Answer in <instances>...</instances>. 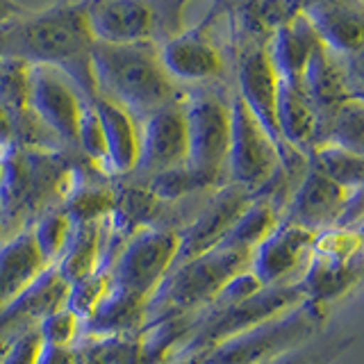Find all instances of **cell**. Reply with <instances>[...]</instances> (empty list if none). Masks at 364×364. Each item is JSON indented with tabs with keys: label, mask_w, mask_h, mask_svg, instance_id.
Returning <instances> with one entry per match:
<instances>
[{
	"label": "cell",
	"mask_w": 364,
	"mask_h": 364,
	"mask_svg": "<svg viewBox=\"0 0 364 364\" xmlns=\"http://www.w3.org/2000/svg\"><path fill=\"white\" fill-rule=\"evenodd\" d=\"M94 34L87 21V0L77 5L62 3L39 14L9 18L3 23L0 57H14L30 66H48L73 82L87 102L98 98L91 46Z\"/></svg>",
	"instance_id": "1"
},
{
	"label": "cell",
	"mask_w": 364,
	"mask_h": 364,
	"mask_svg": "<svg viewBox=\"0 0 364 364\" xmlns=\"http://www.w3.org/2000/svg\"><path fill=\"white\" fill-rule=\"evenodd\" d=\"M89 162H75L64 148H3L0 216L5 232L18 223L32 225L43 212L62 208L89 173Z\"/></svg>",
	"instance_id": "2"
},
{
	"label": "cell",
	"mask_w": 364,
	"mask_h": 364,
	"mask_svg": "<svg viewBox=\"0 0 364 364\" xmlns=\"http://www.w3.org/2000/svg\"><path fill=\"white\" fill-rule=\"evenodd\" d=\"M91 68L98 96L109 98L130 114L157 112L168 102L180 100L173 80L159 62V50L151 41L91 46Z\"/></svg>",
	"instance_id": "3"
},
{
	"label": "cell",
	"mask_w": 364,
	"mask_h": 364,
	"mask_svg": "<svg viewBox=\"0 0 364 364\" xmlns=\"http://www.w3.org/2000/svg\"><path fill=\"white\" fill-rule=\"evenodd\" d=\"M250 250L232 244H216L205 253L171 269L148 301L146 323L164 316H189L208 307L237 273L250 264ZM144 323V326H146Z\"/></svg>",
	"instance_id": "4"
},
{
	"label": "cell",
	"mask_w": 364,
	"mask_h": 364,
	"mask_svg": "<svg viewBox=\"0 0 364 364\" xmlns=\"http://www.w3.org/2000/svg\"><path fill=\"white\" fill-rule=\"evenodd\" d=\"M328 307L303 301L269 321L223 339L200 353V364H267L321 335Z\"/></svg>",
	"instance_id": "5"
},
{
	"label": "cell",
	"mask_w": 364,
	"mask_h": 364,
	"mask_svg": "<svg viewBox=\"0 0 364 364\" xmlns=\"http://www.w3.org/2000/svg\"><path fill=\"white\" fill-rule=\"evenodd\" d=\"M305 301L301 282H280L246 296L223 310H200L191 314V328L178 355H200L223 339L255 328Z\"/></svg>",
	"instance_id": "6"
},
{
	"label": "cell",
	"mask_w": 364,
	"mask_h": 364,
	"mask_svg": "<svg viewBox=\"0 0 364 364\" xmlns=\"http://www.w3.org/2000/svg\"><path fill=\"white\" fill-rule=\"evenodd\" d=\"M187 121V168L203 189L223 185V171L230 148V105L216 96H196L185 105Z\"/></svg>",
	"instance_id": "7"
},
{
	"label": "cell",
	"mask_w": 364,
	"mask_h": 364,
	"mask_svg": "<svg viewBox=\"0 0 364 364\" xmlns=\"http://www.w3.org/2000/svg\"><path fill=\"white\" fill-rule=\"evenodd\" d=\"M237 96L244 100V105L250 109L255 121L267 132L271 144L276 146V153L280 159V166L284 176L294 178L296 173H305L307 157L294 151L282 141L278 121H276V91H278V75L273 71L271 60L267 55V46H250L242 55L237 68Z\"/></svg>",
	"instance_id": "8"
},
{
	"label": "cell",
	"mask_w": 364,
	"mask_h": 364,
	"mask_svg": "<svg viewBox=\"0 0 364 364\" xmlns=\"http://www.w3.org/2000/svg\"><path fill=\"white\" fill-rule=\"evenodd\" d=\"M178 255V232L173 228H148L121 246L109 264L112 284L151 301Z\"/></svg>",
	"instance_id": "9"
},
{
	"label": "cell",
	"mask_w": 364,
	"mask_h": 364,
	"mask_svg": "<svg viewBox=\"0 0 364 364\" xmlns=\"http://www.w3.org/2000/svg\"><path fill=\"white\" fill-rule=\"evenodd\" d=\"M225 171L228 182L253 193H259L282 171L276 146L237 94L230 102V148Z\"/></svg>",
	"instance_id": "10"
},
{
	"label": "cell",
	"mask_w": 364,
	"mask_h": 364,
	"mask_svg": "<svg viewBox=\"0 0 364 364\" xmlns=\"http://www.w3.org/2000/svg\"><path fill=\"white\" fill-rule=\"evenodd\" d=\"M87 100L73 82L48 66H30L28 107L64 148H75L77 123Z\"/></svg>",
	"instance_id": "11"
},
{
	"label": "cell",
	"mask_w": 364,
	"mask_h": 364,
	"mask_svg": "<svg viewBox=\"0 0 364 364\" xmlns=\"http://www.w3.org/2000/svg\"><path fill=\"white\" fill-rule=\"evenodd\" d=\"M255 198L253 191L235 185V182H223L221 187L212 191V196L205 200V205L198 210L196 219L189 221L178 232V255L173 267L180 262L191 259L205 250L214 248L223 242V237L230 232V228L237 223L242 212ZM171 267V269H173Z\"/></svg>",
	"instance_id": "12"
},
{
	"label": "cell",
	"mask_w": 364,
	"mask_h": 364,
	"mask_svg": "<svg viewBox=\"0 0 364 364\" xmlns=\"http://www.w3.org/2000/svg\"><path fill=\"white\" fill-rule=\"evenodd\" d=\"M187 162V121L185 105L180 100L168 102L148 114L139 132V164L134 173L144 180L166 168Z\"/></svg>",
	"instance_id": "13"
},
{
	"label": "cell",
	"mask_w": 364,
	"mask_h": 364,
	"mask_svg": "<svg viewBox=\"0 0 364 364\" xmlns=\"http://www.w3.org/2000/svg\"><path fill=\"white\" fill-rule=\"evenodd\" d=\"M314 232L303 225L280 221L253 255H250V273L259 280L262 287L287 282V278L305 259H310Z\"/></svg>",
	"instance_id": "14"
},
{
	"label": "cell",
	"mask_w": 364,
	"mask_h": 364,
	"mask_svg": "<svg viewBox=\"0 0 364 364\" xmlns=\"http://www.w3.org/2000/svg\"><path fill=\"white\" fill-rule=\"evenodd\" d=\"M350 193L353 191L335 185L333 180L318 173L316 168L307 166L301 182L291 193V198L284 205L282 221L303 225L312 232L323 230V228L337 223Z\"/></svg>",
	"instance_id": "15"
},
{
	"label": "cell",
	"mask_w": 364,
	"mask_h": 364,
	"mask_svg": "<svg viewBox=\"0 0 364 364\" xmlns=\"http://www.w3.org/2000/svg\"><path fill=\"white\" fill-rule=\"evenodd\" d=\"M296 11L328 50L346 57L362 53V0H299Z\"/></svg>",
	"instance_id": "16"
},
{
	"label": "cell",
	"mask_w": 364,
	"mask_h": 364,
	"mask_svg": "<svg viewBox=\"0 0 364 364\" xmlns=\"http://www.w3.org/2000/svg\"><path fill=\"white\" fill-rule=\"evenodd\" d=\"M68 284L62 280L55 267H48L18 299L0 310V346L11 344L21 333L37 328L39 321L62 307L66 301Z\"/></svg>",
	"instance_id": "17"
},
{
	"label": "cell",
	"mask_w": 364,
	"mask_h": 364,
	"mask_svg": "<svg viewBox=\"0 0 364 364\" xmlns=\"http://www.w3.org/2000/svg\"><path fill=\"white\" fill-rule=\"evenodd\" d=\"M87 21L94 39L102 43L148 41L155 26L148 0H87Z\"/></svg>",
	"instance_id": "18"
},
{
	"label": "cell",
	"mask_w": 364,
	"mask_h": 364,
	"mask_svg": "<svg viewBox=\"0 0 364 364\" xmlns=\"http://www.w3.org/2000/svg\"><path fill=\"white\" fill-rule=\"evenodd\" d=\"M159 62L168 77L185 80V82H208L223 71L221 53L203 28L168 39L159 50Z\"/></svg>",
	"instance_id": "19"
},
{
	"label": "cell",
	"mask_w": 364,
	"mask_h": 364,
	"mask_svg": "<svg viewBox=\"0 0 364 364\" xmlns=\"http://www.w3.org/2000/svg\"><path fill=\"white\" fill-rule=\"evenodd\" d=\"M91 105L98 114L102 134H105L109 173L132 176L139 164V128L132 114L102 96H98Z\"/></svg>",
	"instance_id": "20"
},
{
	"label": "cell",
	"mask_w": 364,
	"mask_h": 364,
	"mask_svg": "<svg viewBox=\"0 0 364 364\" xmlns=\"http://www.w3.org/2000/svg\"><path fill=\"white\" fill-rule=\"evenodd\" d=\"M316 43V34L305 21L303 14L296 11L294 16L282 21L280 26L273 30L271 48H267V55L271 60V66L276 75L296 89H301L303 71L307 64L312 48ZM303 91V89H301Z\"/></svg>",
	"instance_id": "21"
},
{
	"label": "cell",
	"mask_w": 364,
	"mask_h": 364,
	"mask_svg": "<svg viewBox=\"0 0 364 364\" xmlns=\"http://www.w3.org/2000/svg\"><path fill=\"white\" fill-rule=\"evenodd\" d=\"M48 264L41 259L30 228L0 244V310L26 291Z\"/></svg>",
	"instance_id": "22"
},
{
	"label": "cell",
	"mask_w": 364,
	"mask_h": 364,
	"mask_svg": "<svg viewBox=\"0 0 364 364\" xmlns=\"http://www.w3.org/2000/svg\"><path fill=\"white\" fill-rule=\"evenodd\" d=\"M148 301L132 291L112 284L105 299L100 301L91 316L82 321L87 337H125L139 335L146 323Z\"/></svg>",
	"instance_id": "23"
},
{
	"label": "cell",
	"mask_w": 364,
	"mask_h": 364,
	"mask_svg": "<svg viewBox=\"0 0 364 364\" xmlns=\"http://www.w3.org/2000/svg\"><path fill=\"white\" fill-rule=\"evenodd\" d=\"M276 121L282 141L307 157L316 136V112L301 89L278 77L276 91Z\"/></svg>",
	"instance_id": "24"
},
{
	"label": "cell",
	"mask_w": 364,
	"mask_h": 364,
	"mask_svg": "<svg viewBox=\"0 0 364 364\" xmlns=\"http://www.w3.org/2000/svg\"><path fill=\"white\" fill-rule=\"evenodd\" d=\"M362 278V257L350 262H333L310 255V267H307L305 276L299 280L305 301H312L318 305L333 303L341 296H346L358 287Z\"/></svg>",
	"instance_id": "25"
},
{
	"label": "cell",
	"mask_w": 364,
	"mask_h": 364,
	"mask_svg": "<svg viewBox=\"0 0 364 364\" xmlns=\"http://www.w3.org/2000/svg\"><path fill=\"white\" fill-rule=\"evenodd\" d=\"M105 223L107 221L85 223L73 228L66 250L57 259V264H53L66 284L82 280L102 267V255H105V250H102V244H105Z\"/></svg>",
	"instance_id": "26"
},
{
	"label": "cell",
	"mask_w": 364,
	"mask_h": 364,
	"mask_svg": "<svg viewBox=\"0 0 364 364\" xmlns=\"http://www.w3.org/2000/svg\"><path fill=\"white\" fill-rule=\"evenodd\" d=\"M362 134H364V105L362 96H353L341 102L326 117L316 119V144H335L348 148L353 153H362Z\"/></svg>",
	"instance_id": "27"
},
{
	"label": "cell",
	"mask_w": 364,
	"mask_h": 364,
	"mask_svg": "<svg viewBox=\"0 0 364 364\" xmlns=\"http://www.w3.org/2000/svg\"><path fill=\"white\" fill-rule=\"evenodd\" d=\"M307 166L316 168L335 185L348 191L362 189L364 180V157L362 153H353L348 148L335 144H316L307 153Z\"/></svg>",
	"instance_id": "28"
},
{
	"label": "cell",
	"mask_w": 364,
	"mask_h": 364,
	"mask_svg": "<svg viewBox=\"0 0 364 364\" xmlns=\"http://www.w3.org/2000/svg\"><path fill=\"white\" fill-rule=\"evenodd\" d=\"M62 210L66 212L73 228L107 221L114 212V185L109 178L89 180L87 176L80 182V187L64 200Z\"/></svg>",
	"instance_id": "29"
},
{
	"label": "cell",
	"mask_w": 364,
	"mask_h": 364,
	"mask_svg": "<svg viewBox=\"0 0 364 364\" xmlns=\"http://www.w3.org/2000/svg\"><path fill=\"white\" fill-rule=\"evenodd\" d=\"M73 348V364H141V335L87 337Z\"/></svg>",
	"instance_id": "30"
},
{
	"label": "cell",
	"mask_w": 364,
	"mask_h": 364,
	"mask_svg": "<svg viewBox=\"0 0 364 364\" xmlns=\"http://www.w3.org/2000/svg\"><path fill=\"white\" fill-rule=\"evenodd\" d=\"M30 232H32L34 246H37L41 259L48 267H53L66 250L73 225L62 208H53L48 212H43L39 219L30 225Z\"/></svg>",
	"instance_id": "31"
},
{
	"label": "cell",
	"mask_w": 364,
	"mask_h": 364,
	"mask_svg": "<svg viewBox=\"0 0 364 364\" xmlns=\"http://www.w3.org/2000/svg\"><path fill=\"white\" fill-rule=\"evenodd\" d=\"M310 255L333 262L358 259L362 257V230L341 225H328L323 230H316Z\"/></svg>",
	"instance_id": "32"
},
{
	"label": "cell",
	"mask_w": 364,
	"mask_h": 364,
	"mask_svg": "<svg viewBox=\"0 0 364 364\" xmlns=\"http://www.w3.org/2000/svg\"><path fill=\"white\" fill-rule=\"evenodd\" d=\"M75 151L82 153L85 162H89L98 173L105 178H112L109 173V164H107V146H105V134H102V125L100 119L91 102L82 107L80 114V123H77V141H75Z\"/></svg>",
	"instance_id": "33"
},
{
	"label": "cell",
	"mask_w": 364,
	"mask_h": 364,
	"mask_svg": "<svg viewBox=\"0 0 364 364\" xmlns=\"http://www.w3.org/2000/svg\"><path fill=\"white\" fill-rule=\"evenodd\" d=\"M109 289H112L109 269L100 267L98 271L91 273V276L68 284L64 307L66 310H71L80 321H85V318L91 316V312L100 305V301L105 299Z\"/></svg>",
	"instance_id": "34"
},
{
	"label": "cell",
	"mask_w": 364,
	"mask_h": 364,
	"mask_svg": "<svg viewBox=\"0 0 364 364\" xmlns=\"http://www.w3.org/2000/svg\"><path fill=\"white\" fill-rule=\"evenodd\" d=\"M28 89H30V64L0 57V105L11 112H28Z\"/></svg>",
	"instance_id": "35"
},
{
	"label": "cell",
	"mask_w": 364,
	"mask_h": 364,
	"mask_svg": "<svg viewBox=\"0 0 364 364\" xmlns=\"http://www.w3.org/2000/svg\"><path fill=\"white\" fill-rule=\"evenodd\" d=\"M144 185L151 189L155 196L162 200L164 205L171 203H178L182 198H187L189 193H196V191H205L200 187L198 178L191 173L187 168V164L176 166V168H166V171H159V173L148 176L146 180H141Z\"/></svg>",
	"instance_id": "36"
},
{
	"label": "cell",
	"mask_w": 364,
	"mask_h": 364,
	"mask_svg": "<svg viewBox=\"0 0 364 364\" xmlns=\"http://www.w3.org/2000/svg\"><path fill=\"white\" fill-rule=\"evenodd\" d=\"M353 344V337H314L307 344L294 348L284 355L271 360L267 364H333L341 353Z\"/></svg>",
	"instance_id": "37"
},
{
	"label": "cell",
	"mask_w": 364,
	"mask_h": 364,
	"mask_svg": "<svg viewBox=\"0 0 364 364\" xmlns=\"http://www.w3.org/2000/svg\"><path fill=\"white\" fill-rule=\"evenodd\" d=\"M80 326H82V321L62 305L55 312L46 314L39 321L37 330L41 335L43 346H73V341L80 333Z\"/></svg>",
	"instance_id": "38"
},
{
	"label": "cell",
	"mask_w": 364,
	"mask_h": 364,
	"mask_svg": "<svg viewBox=\"0 0 364 364\" xmlns=\"http://www.w3.org/2000/svg\"><path fill=\"white\" fill-rule=\"evenodd\" d=\"M43 348V341L37 328H30L21 333L11 344L5 348L0 364H37L39 353Z\"/></svg>",
	"instance_id": "39"
},
{
	"label": "cell",
	"mask_w": 364,
	"mask_h": 364,
	"mask_svg": "<svg viewBox=\"0 0 364 364\" xmlns=\"http://www.w3.org/2000/svg\"><path fill=\"white\" fill-rule=\"evenodd\" d=\"M26 112H11L5 105H0V148L14 146L16 141V119Z\"/></svg>",
	"instance_id": "40"
},
{
	"label": "cell",
	"mask_w": 364,
	"mask_h": 364,
	"mask_svg": "<svg viewBox=\"0 0 364 364\" xmlns=\"http://www.w3.org/2000/svg\"><path fill=\"white\" fill-rule=\"evenodd\" d=\"M28 14L26 7H21L16 0H0V23H5L9 18H16V16H23Z\"/></svg>",
	"instance_id": "41"
},
{
	"label": "cell",
	"mask_w": 364,
	"mask_h": 364,
	"mask_svg": "<svg viewBox=\"0 0 364 364\" xmlns=\"http://www.w3.org/2000/svg\"><path fill=\"white\" fill-rule=\"evenodd\" d=\"M166 364H200V358L198 355H178Z\"/></svg>",
	"instance_id": "42"
},
{
	"label": "cell",
	"mask_w": 364,
	"mask_h": 364,
	"mask_svg": "<svg viewBox=\"0 0 364 364\" xmlns=\"http://www.w3.org/2000/svg\"><path fill=\"white\" fill-rule=\"evenodd\" d=\"M0 176H3V148H0Z\"/></svg>",
	"instance_id": "43"
},
{
	"label": "cell",
	"mask_w": 364,
	"mask_h": 364,
	"mask_svg": "<svg viewBox=\"0 0 364 364\" xmlns=\"http://www.w3.org/2000/svg\"><path fill=\"white\" fill-rule=\"evenodd\" d=\"M5 235V228H3V216H0V237Z\"/></svg>",
	"instance_id": "44"
}]
</instances>
